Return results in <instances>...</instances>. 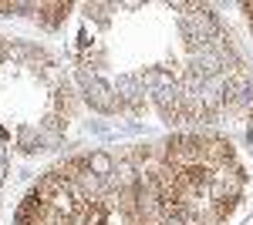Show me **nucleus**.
Masks as SVG:
<instances>
[{
	"instance_id": "obj_2",
	"label": "nucleus",
	"mask_w": 253,
	"mask_h": 225,
	"mask_svg": "<svg viewBox=\"0 0 253 225\" xmlns=\"http://www.w3.org/2000/svg\"><path fill=\"white\" fill-rule=\"evenodd\" d=\"M253 171L223 131H169L54 161L14 225H233Z\"/></svg>"
},
{
	"instance_id": "obj_1",
	"label": "nucleus",
	"mask_w": 253,
	"mask_h": 225,
	"mask_svg": "<svg viewBox=\"0 0 253 225\" xmlns=\"http://www.w3.org/2000/svg\"><path fill=\"white\" fill-rule=\"evenodd\" d=\"M75 77L101 114L156 118L182 131L253 121V67L206 3H84Z\"/></svg>"
},
{
	"instance_id": "obj_4",
	"label": "nucleus",
	"mask_w": 253,
	"mask_h": 225,
	"mask_svg": "<svg viewBox=\"0 0 253 225\" xmlns=\"http://www.w3.org/2000/svg\"><path fill=\"white\" fill-rule=\"evenodd\" d=\"M243 14H247V20H250V31H253V3H243Z\"/></svg>"
},
{
	"instance_id": "obj_3",
	"label": "nucleus",
	"mask_w": 253,
	"mask_h": 225,
	"mask_svg": "<svg viewBox=\"0 0 253 225\" xmlns=\"http://www.w3.org/2000/svg\"><path fill=\"white\" fill-rule=\"evenodd\" d=\"M71 10V3H0V17H27L44 27H61Z\"/></svg>"
}]
</instances>
